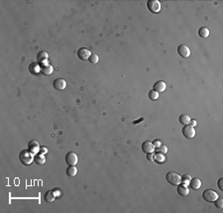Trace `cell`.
I'll return each instance as SVG.
<instances>
[{
    "label": "cell",
    "instance_id": "6da1fadb",
    "mask_svg": "<svg viewBox=\"0 0 223 213\" xmlns=\"http://www.w3.org/2000/svg\"><path fill=\"white\" fill-rule=\"evenodd\" d=\"M19 160H20L22 165L29 166L31 165L34 161V154L29 150H23L19 154Z\"/></svg>",
    "mask_w": 223,
    "mask_h": 213
},
{
    "label": "cell",
    "instance_id": "7a4b0ae2",
    "mask_svg": "<svg viewBox=\"0 0 223 213\" xmlns=\"http://www.w3.org/2000/svg\"><path fill=\"white\" fill-rule=\"evenodd\" d=\"M166 179L172 185H179L181 182V177L179 174L175 173V171H169L166 174Z\"/></svg>",
    "mask_w": 223,
    "mask_h": 213
},
{
    "label": "cell",
    "instance_id": "3957f363",
    "mask_svg": "<svg viewBox=\"0 0 223 213\" xmlns=\"http://www.w3.org/2000/svg\"><path fill=\"white\" fill-rule=\"evenodd\" d=\"M147 8L150 11L151 13L157 14L161 12V2L159 0H149L147 2Z\"/></svg>",
    "mask_w": 223,
    "mask_h": 213
},
{
    "label": "cell",
    "instance_id": "277c9868",
    "mask_svg": "<svg viewBox=\"0 0 223 213\" xmlns=\"http://www.w3.org/2000/svg\"><path fill=\"white\" fill-rule=\"evenodd\" d=\"M202 198L206 202H214L218 198V194L216 191H214L212 189H206L202 192Z\"/></svg>",
    "mask_w": 223,
    "mask_h": 213
},
{
    "label": "cell",
    "instance_id": "5b68a950",
    "mask_svg": "<svg viewBox=\"0 0 223 213\" xmlns=\"http://www.w3.org/2000/svg\"><path fill=\"white\" fill-rule=\"evenodd\" d=\"M181 133L183 135L187 138V139H192L195 136V130L192 126L190 125H186L184 126L183 130H181Z\"/></svg>",
    "mask_w": 223,
    "mask_h": 213
},
{
    "label": "cell",
    "instance_id": "8992f818",
    "mask_svg": "<svg viewBox=\"0 0 223 213\" xmlns=\"http://www.w3.org/2000/svg\"><path fill=\"white\" fill-rule=\"evenodd\" d=\"M77 58L79 59H81V61H88L89 57L91 56V52L86 48H81L77 52Z\"/></svg>",
    "mask_w": 223,
    "mask_h": 213
},
{
    "label": "cell",
    "instance_id": "52a82bcc",
    "mask_svg": "<svg viewBox=\"0 0 223 213\" xmlns=\"http://www.w3.org/2000/svg\"><path fill=\"white\" fill-rule=\"evenodd\" d=\"M177 54H179L181 58L187 59L190 56V50L187 45H180L177 47Z\"/></svg>",
    "mask_w": 223,
    "mask_h": 213
},
{
    "label": "cell",
    "instance_id": "ba28073f",
    "mask_svg": "<svg viewBox=\"0 0 223 213\" xmlns=\"http://www.w3.org/2000/svg\"><path fill=\"white\" fill-rule=\"evenodd\" d=\"M78 158L75 153L74 152H70L66 155V163L69 166H75L77 164Z\"/></svg>",
    "mask_w": 223,
    "mask_h": 213
},
{
    "label": "cell",
    "instance_id": "9c48e42d",
    "mask_svg": "<svg viewBox=\"0 0 223 213\" xmlns=\"http://www.w3.org/2000/svg\"><path fill=\"white\" fill-rule=\"evenodd\" d=\"M53 86L57 90L62 91L67 87V81L63 78H57V79L53 81Z\"/></svg>",
    "mask_w": 223,
    "mask_h": 213
},
{
    "label": "cell",
    "instance_id": "30bf717a",
    "mask_svg": "<svg viewBox=\"0 0 223 213\" xmlns=\"http://www.w3.org/2000/svg\"><path fill=\"white\" fill-rule=\"evenodd\" d=\"M40 149H41V146L39 144V142L36 140H32L28 143V150L31 153H33L34 155L38 154L40 152Z\"/></svg>",
    "mask_w": 223,
    "mask_h": 213
},
{
    "label": "cell",
    "instance_id": "8fae6325",
    "mask_svg": "<svg viewBox=\"0 0 223 213\" xmlns=\"http://www.w3.org/2000/svg\"><path fill=\"white\" fill-rule=\"evenodd\" d=\"M53 72H54V68H53L52 65H50V63H42L40 73L43 76H51Z\"/></svg>",
    "mask_w": 223,
    "mask_h": 213
},
{
    "label": "cell",
    "instance_id": "7c38bea8",
    "mask_svg": "<svg viewBox=\"0 0 223 213\" xmlns=\"http://www.w3.org/2000/svg\"><path fill=\"white\" fill-rule=\"evenodd\" d=\"M155 146L152 142L150 141H146L142 144V151L146 153V154H149V153H154L155 151Z\"/></svg>",
    "mask_w": 223,
    "mask_h": 213
},
{
    "label": "cell",
    "instance_id": "4fadbf2b",
    "mask_svg": "<svg viewBox=\"0 0 223 213\" xmlns=\"http://www.w3.org/2000/svg\"><path fill=\"white\" fill-rule=\"evenodd\" d=\"M177 193L180 194V195H181V196H187V195H188V194H190V188H187V184H179V185H177Z\"/></svg>",
    "mask_w": 223,
    "mask_h": 213
},
{
    "label": "cell",
    "instance_id": "5bb4252c",
    "mask_svg": "<svg viewBox=\"0 0 223 213\" xmlns=\"http://www.w3.org/2000/svg\"><path fill=\"white\" fill-rule=\"evenodd\" d=\"M166 88H167V84L165 83V81H163V80H159V81H157L156 83L154 84V86H153V89L155 91H157V92H159V93H161V92H164L165 90H166Z\"/></svg>",
    "mask_w": 223,
    "mask_h": 213
},
{
    "label": "cell",
    "instance_id": "9a60e30c",
    "mask_svg": "<svg viewBox=\"0 0 223 213\" xmlns=\"http://www.w3.org/2000/svg\"><path fill=\"white\" fill-rule=\"evenodd\" d=\"M56 193L54 190H48V191L45 193L44 195V199L46 202H49V203H52L53 201L56 199Z\"/></svg>",
    "mask_w": 223,
    "mask_h": 213
},
{
    "label": "cell",
    "instance_id": "2e32d148",
    "mask_svg": "<svg viewBox=\"0 0 223 213\" xmlns=\"http://www.w3.org/2000/svg\"><path fill=\"white\" fill-rule=\"evenodd\" d=\"M48 59H49V55L47 52L45 51L39 52V54L37 55V61L41 63H47Z\"/></svg>",
    "mask_w": 223,
    "mask_h": 213
},
{
    "label": "cell",
    "instance_id": "e0dca14e",
    "mask_svg": "<svg viewBox=\"0 0 223 213\" xmlns=\"http://www.w3.org/2000/svg\"><path fill=\"white\" fill-rule=\"evenodd\" d=\"M190 184V188L192 189H194V190H197V189H199L200 188H201V181H200L199 178H191L190 184Z\"/></svg>",
    "mask_w": 223,
    "mask_h": 213
},
{
    "label": "cell",
    "instance_id": "ac0fdd59",
    "mask_svg": "<svg viewBox=\"0 0 223 213\" xmlns=\"http://www.w3.org/2000/svg\"><path fill=\"white\" fill-rule=\"evenodd\" d=\"M34 162H35L37 165H44L46 163V158H45L44 154L40 153V154H36L34 156Z\"/></svg>",
    "mask_w": 223,
    "mask_h": 213
},
{
    "label": "cell",
    "instance_id": "d6986e66",
    "mask_svg": "<svg viewBox=\"0 0 223 213\" xmlns=\"http://www.w3.org/2000/svg\"><path fill=\"white\" fill-rule=\"evenodd\" d=\"M40 70H41V66L38 65L37 63H30V66H29V72L31 73L37 74V73H40Z\"/></svg>",
    "mask_w": 223,
    "mask_h": 213
},
{
    "label": "cell",
    "instance_id": "ffe728a7",
    "mask_svg": "<svg viewBox=\"0 0 223 213\" xmlns=\"http://www.w3.org/2000/svg\"><path fill=\"white\" fill-rule=\"evenodd\" d=\"M66 173H67V177L74 178L77 174V169L75 167V166H69V167H67V171H66Z\"/></svg>",
    "mask_w": 223,
    "mask_h": 213
},
{
    "label": "cell",
    "instance_id": "44dd1931",
    "mask_svg": "<svg viewBox=\"0 0 223 213\" xmlns=\"http://www.w3.org/2000/svg\"><path fill=\"white\" fill-rule=\"evenodd\" d=\"M179 121H180V124H183L184 126H186V125H188V124H190V117L188 116L187 114H183V115H180V116Z\"/></svg>",
    "mask_w": 223,
    "mask_h": 213
},
{
    "label": "cell",
    "instance_id": "7402d4cb",
    "mask_svg": "<svg viewBox=\"0 0 223 213\" xmlns=\"http://www.w3.org/2000/svg\"><path fill=\"white\" fill-rule=\"evenodd\" d=\"M198 36L200 37V38H207V37L209 36V30L207 29L206 27H201L199 28L198 30Z\"/></svg>",
    "mask_w": 223,
    "mask_h": 213
},
{
    "label": "cell",
    "instance_id": "603a6c76",
    "mask_svg": "<svg viewBox=\"0 0 223 213\" xmlns=\"http://www.w3.org/2000/svg\"><path fill=\"white\" fill-rule=\"evenodd\" d=\"M154 161L158 164H163L166 161V158H165L164 154L161 155L160 153H158V154H154Z\"/></svg>",
    "mask_w": 223,
    "mask_h": 213
},
{
    "label": "cell",
    "instance_id": "cb8c5ba5",
    "mask_svg": "<svg viewBox=\"0 0 223 213\" xmlns=\"http://www.w3.org/2000/svg\"><path fill=\"white\" fill-rule=\"evenodd\" d=\"M159 92H157V91H155L154 89H152V90H150L149 91V94H148V96H149V99H151V100H153V101H155V100H157L158 98H159Z\"/></svg>",
    "mask_w": 223,
    "mask_h": 213
},
{
    "label": "cell",
    "instance_id": "d4e9b609",
    "mask_svg": "<svg viewBox=\"0 0 223 213\" xmlns=\"http://www.w3.org/2000/svg\"><path fill=\"white\" fill-rule=\"evenodd\" d=\"M98 61H99V58H98V56L96 54H91V56H90L88 59V62L90 63H93V65L94 63H97Z\"/></svg>",
    "mask_w": 223,
    "mask_h": 213
},
{
    "label": "cell",
    "instance_id": "484cf974",
    "mask_svg": "<svg viewBox=\"0 0 223 213\" xmlns=\"http://www.w3.org/2000/svg\"><path fill=\"white\" fill-rule=\"evenodd\" d=\"M190 179H191V177L190 175H188V174H184L183 177H181V182H183L184 184H190Z\"/></svg>",
    "mask_w": 223,
    "mask_h": 213
},
{
    "label": "cell",
    "instance_id": "4316f807",
    "mask_svg": "<svg viewBox=\"0 0 223 213\" xmlns=\"http://www.w3.org/2000/svg\"><path fill=\"white\" fill-rule=\"evenodd\" d=\"M157 152L161 153V154H167L168 153V147L165 145H161L160 147L157 148Z\"/></svg>",
    "mask_w": 223,
    "mask_h": 213
},
{
    "label": "cell",
    "instance_id": "83f0119b",
    "mask_svg": "<svg viewBox=\"0 0 223 213\" xmlns=\"http://www.w3.org/2000/svg\"><path fill=\"white\" fill-rule=\"evenodd\" d=\"M213 203L215 204V206H216L217 208H222L223 207V199L222 198H217Z\"/></svg>",
    "mask_w": 223,
    "mask_h": 213
},
{
    "label": "cell",
    "instance_id": "f1b7e54d",
    "mask_svg": "<svg viewBox=\"0 0 223 213\" xmlns=\"http://www.w3.org/2000/svg\"><path fill=\"white\" fill-rule=\"evenodd\" d=\"M217 186L220 190H223V178H220L217 181Z\"/></svg>",
    "mask_w": 223,
    "mask_h": 213
},
{
    "label": "cell",
    "instance_id": "f546056e",
    "mask_svg": "<svg viewBox=\"0 0 223 213\" xmlns=\"http://www.w3.org/2000/svg\"><path fill=\"white\" fill-rule=\"evenodd\" d=\"M147 160L150 161V162L154 161V154H153V153H149V154L147 155Z\"/></svg>",
    "mask_w": 223,
    "mask_h": 213
},
{
    "label": "cell",
    "instance_id": "4dcf8cb0",
    "mask_svg": "<svg viewBox=\"0 0 223 213\" xmlns=\"http://www.w3.org/2000/svg\"><path fill=\"white\" fill-rule=\"evenodd\" d=\"M153 144H154V146H155V148H158V147H160V146L162 145V143H161V141H159V140H155L154 142H153Z\"/></svg>",
    "mask_w": 223,
    "mask_h": 213
},
{
    "label": "cell",
    "instance_id": "1f68e13d",
    "mask_svg": "<svg viewBox=\"0 0 223 213\" xmlns=\"http://www.w3.org/2000/svg\"><path fill=\"white\" fill-rule=\"evenodd\" d=\"M40 151H41V153H42V154H46V153L48 152V150L45 147H41V149H40Z\"/></svg>",
    "mask_w": 223,
    "mask_h": 213
},
{
    "label": "cell",
    "instance_id": "d6a6232c",
    "mask_svg": "<svg viewBox=\"0 0 223 213\" xmlns=\"http://www.w3.org/2000/svg\"><path fill=\"white\" fill-rule=\"evenodd\" d=\"M190 126L194 127V126L196 125V121L194 120V119H190Z\"/></svg>",
    "mask_w": 223,
    "mask_h": 213
},
{
    "label": "cell",
    "instance_id": "836d02e7",
    "mask_svg": "<svg viewBox=\"0 0 223 213\" xmlns=\"http://www.w3.org/2000/svg\"><path fill=\"white\" fill-rule=\"evenodd\" d=\"M144 120V118H140L138 121H133V124L135 125V124H139V122H141V121H143Z\"/></svg>",
    "mask_w": 223,
    "mask_h": 213
}]
</instances>
